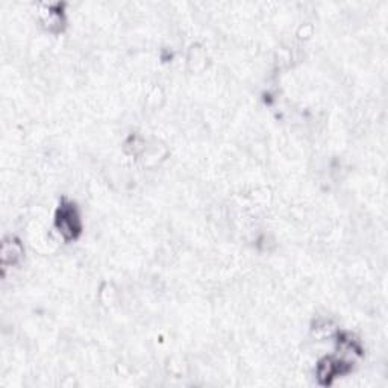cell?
I'll use <instances>...</instances> for the list:
<instances>
[{
	"mask_svg": "<svg viewBox=\"0 0 388 388\" xmlns=\"http://www.w3.org/2000/svg\"><path fill=\"white\" fill-rule=\"evenodd\" d=\"M55 225L56 229L60 231V233L65 240L76 238L78 233L80 232V228H82V223H80V216L75 208V205H61V208L58 209Z\"/></svg>",
	"mask_w": 388,
	"mask_h": 388,
	"instance_id": "cell-1",
	"label": "cell"
},
{
	"mask_svg": "<svg viewBox=\"0 0 388 388\" xmlns=\"http://www.w3.org/2000/svg\"><path fill=\"white\" fill-rule=\"evenodd\" d=\"M23 256V246L16 240H5L2 244V264L3 266H14Z\"/></svg>",
	"mask_w": 388,
	"mask_h": 388,
	"instance_id": "cell-2",
	"label": "cell"
}]
</instances>
